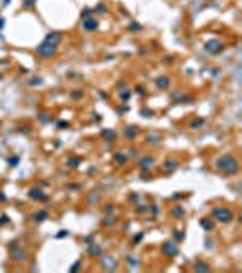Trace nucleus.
Wrapping results in <instances>:
<instances>
[{
    "label": "nucleus",
    "mask_w": 242,
    "mask_h": 273,
    "mask_svg": "<svg viewBox=\"0 0 242 273\" xmlns=\"http://www.w3.org/2000/svg\"><path fill=\"white\" fill-rule=\"evenodd\" d=\"M217 166L227 175H233L238 171V162L235 160V157H222L220 160H217Z\"/></svg>",
    "instance_id": "f257e3e1"
},
{
    "label": "nucleus",
    "mask_w": 242,
    "mask_h": 273,
    "mask_svg": "<svg viewBox=\"0 0 242 273\" xmlns=\"http://www.w3.org/2000/svg\"><path fill=\"white\" fill-rule=\"evenodd\" d=\"M213 217H215L217 220H220V222H230L233 219V213L230 209H226V208H215L213 209Z\"/></svg>",
    "instance_id": "f03ea898"
},
{
    "label": "nucleus",
    "mask_w": 242,
    "mask_h": 273,
    "mask_svg": "<svg viewBox=\"0 0 242 273\" xmlns=\"http://www.w3.org/2000/svg\"><path fill=\"white\" fill-rule=\"evenodd\" d=\"M38 55L40 56H53L55 55V46L53 44H49V42H44V44H40L38 46Z\"/></svg>",
    "instance_id": "7ed1b4c3"
},
{
    "label": "nucleus",
    "mask_w": 242,
    "mask_h": 273,
    "mask_svg": "<svg viewBox=\"0 0 242 273\" xmlns=\"http://www.w3.org/2000/svg\"><path fill=\"white\" fill-rule=\"evenodd\" d=\"M177 251H178V250H177V246H175L173 242H166V244H164V253H166V255H171V257H173V255H177Z\"/></svg>",
    "instance_id": "20e7f679"
},
{
    "label": "nucleus",
    "mask_w": 242,
    "mask_h": 273,
    "mask_svg": "<svg viewBox=\"0 0 242 273\" xmlns=\"http://www.w3.org/2000/svg\"><path fill=\"white\" fill-rule=\"evenodd\" d=\"M60 40H62V35L60 33H49L48 38H46V42H49V44H53V46L56 44V42H60Z\"/></svg>",
    "instance_id": "39448f33"
},
{
    "label": "nucleus",
    "mask_w": 242,
    "mask_h": 273,
    "mask_svg": "<svg viewBox=\"0 0 242 273\" xmlns=\"http://www.w3.org/2000/svg\"><path fill=\"white\" fill-rule=\"evenodd\" d=\"M155 84L159 86L160 89H166L167 86H169V78H166V77H160V78H156V80H155Z\"/></svg>",
    "instance_id": "423d86ee"
},
{
    "label": "nucleus",
    "mask_w": 242,
    "mask_h": 273,
    "mask_svg": "<svg viewBox=\"0 0 242 273\" xmlns=\"http://www.w3.org/2000/svg\"><path fill=\"white\" fill-rule=\"evenodd\" d=\"M206 48H208V51H219V49L222 48V44H220L219 40H215V42H209Z\"/></svg>",
    "instance_id": "0eeeda50"
},
{
    "label": "nucleus",
    "mask_w": 242,
    "mask_h": 273,
    "mask_svg": "<svg viewBox=\"0 0 242 273\" xmlns=\"http://www.w3.org/2000/svg\"><path fill=\"white\" fill-rule=\"evenodd\" d=\"M97 26H98V24H97V20H88V18H86V22H84V27H86L88 31H93Z\"/></svg>",
    "instance_id": "6e6552de"
},
{
    "label": "nucleus",
    "mask_w": 242,
    "mask_h": 273,
    "mask_svg": "<svg viewBox=\"0 0 242 273\" xmlns=\"http://www.w3.org/2000/svg\"><path fill=\"white\" fill-rule=\"evenodd\" d=\"M153 164H155V160L151 159V157H148V159H144V160L140 162V168H149V166H153Z\"/></svg>",
    "instance_id": "1a4fd4ad"
},
{
    "label": "nucleus",
    "mask_w": 242,
    "mask_h": 273,
    "mask_svg": "<svg viewBox=\"0 0 242 273\" xmlns=\"http://www.w3.org/2000/svg\"><path fill=\"white\" fill-rule=\"evenodd\" d=\"M126 137H127V138H135V137H137V127H133V126H131V127H127Z\"/></svg>",
    "instance_id": "9d476101"
},
{
    "label": "nucleus",
    "mask_w": 242,
    "mask_h": 273,
    "mask_svg": "<svg viewBox=\"0 0 242 273\" xmlns=\"http://www.w3.org/2000/svg\"><path fill=\"white\" fill-rule=\"evenodd\" d=\"M115 160H117L118 164H124V162L127 160V157H126L124 153H117V155H115Z\"/></svg>",
    "instance_id": "9b49d317"
},
{
    "label": "nucleus",
    "mask_w": 242,
    "mask_h": 273,
    "mask_svg": "<svg viewBox=\"0 0 242 273\" xmlns=\"http://www.w3.org/2000/svg\"><path fill=\"white\" fill-rule=\"evenodd\" d=\"M35 217H37V220H44V219L48 217V213H46V211H38Z\"/></svg>",
    "instance_id": "f8f14e48"
},
{
    "label": "nucleus",
    "mask_w": 242,
    "mask_h": 273,
    "mask_svg": "<svg viewBox=\"0 0 242 273\" xmlns=\"http://www.w3.org/2000/svg\"><path fill=\"white\" fill-rule=\"evenodd\" d=\"M202 226H204L206 229H213V222H209V220H206V219L202 220Z\"/></svg>",
    "instance_id": "ddd939ff"
},
{
    "label": "nucleus",
    "mask_w": 242,
    "mask_h": 273,
    "mask_svg": "<svg viewBox=\"0 0 242 273\" xmlns=\"http://www.w3.org/2000/svg\"><path fill=\"white\" fill-rule=\"evenodd\" d=\"M89 253H91V255H98V253H100V248H98V246H91Z\"/></svg>",
    "instance_id": "4468645a"
},
{
    "label": "nucleus",
    "mask_w": 242,
    "mask_h": 273,
    "mask_svg": "<svg viewBox=\"0 0 242 273\" xmlns=\"http://www.w3.org/2000/svg\"><path fill=\"white\" fill-rule=\"evenodd\" d=\"M177 168V162H166V169H175Z\"/></svg>",
    "instance_id": "2eb2a0df"
},
{
    "label": "nucleus",
    "mask_w": 242,
    "mask_h": 273,
    "mask_svg": "<svg viewBox=\"0 0 242 273\" xmlns=\"http://www.w3.org/2000/svg\"><path fill=\"white\" fill-rule=\"evenodd\" d=\"M195 269H200V271H208L209 268H208V266H204V264H197V266H195Z\"/></svg>",
    "instance_id": "dca6fc26"
},
{
    "label": "nucleus",
    "mask_w": 242,
    "mask_h": 273,
    "mask_svg": "<svg viewBox=\"0 0 242 273\" xmlns=\"http://www.w3.org/2000/svg\"><path fill=\"white\" fill-rule=\"evenodd\" d=\"M35 4V0H26V2H24V7H31Z\"/></svg>",
    "instance_id": "f3484780"
},
{
    "label": "nucleus",
    "mask_w": 242,
    "mask_h": 273,
    "mask_svg": "<svg viewBox=\"0 0 242 273\" xmlns=\"http://www.w3.org/2000/svg\"><path fill=\"white\" fill-rule=\"evenodd\" d=\"M173 215L175 217H180V215H184V209H173Z\"/></svg>",
    "instance_id": "a211bd4d"
},
{
    "label": "nucleus",
    "mask_w": 242,
    "mask_h": 273,
    "mask_svg": "<svg viewBox=\"0 0 242 273\" xmlns=\"http://www.w3.org/2000/svg\"><path fill=\"white\" fill-rule=\"evenodd\" d=\"M104 137H106V138H115V133H113V131H111V133H109V131H106V133H104Z\"/></svg>",
    "instance_id": "6ab92c4d"
},
{
    "label": "nucleus",
    "mask_w": 242,
    "mask_h": 273,
    "mask_svg": "<svg viewBox=\"0 0 242 273\" xmlns=\"http://www.w3.org/2000/svg\"><path fill=\"white\" fill-rule=\"evenodd\" d=\"M15 258H26V253H13Z\"/></svg>",
    "instance_id": "aec40b11"
}]
</instances>
